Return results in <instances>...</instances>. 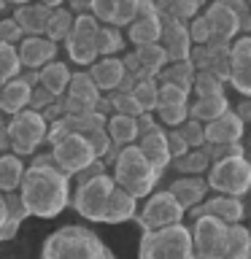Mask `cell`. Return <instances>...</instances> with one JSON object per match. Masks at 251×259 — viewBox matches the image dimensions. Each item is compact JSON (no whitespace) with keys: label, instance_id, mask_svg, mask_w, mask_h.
Here are the masks:
<instances>
[{"label":"cell","instance_id":"6da1fadb","mask_svg":"<svg viewBox=\"0 0 251 259\" xmlns=\"http://www.w3.org/2000/svg\"><path fill=\"white\" fill-rule=\"evenodd\" d=\"M16 194L27 216L54 219L70 202V178L54 165H27Z\"/></svg>","mask_w":251,"mask_h":259},{"label":"cell","instance_id":"7a4b0ae2","mask_svg":"<svg viewBox=\"0 0 251 259\" xmlns=\"http://www.w3.org/2000/svg\"><path fill=\"white\" fill-rule=\"evenodd\" d=\"M194 259H251V235L243 224H224L214 216L189 219Z\"/></svg>","mask_w":251,"mask_h":259},{"label":"cell","instance_id":"3957f363","mask_svg":"<svg viewBox=\"0 0 251 259\" xmlns=\"http://www.w3.org/2000/svg\"><path fill=\"white\" fill-rule=\"evenodd\" d=\"M40 259H116L100 235L81 224L54 230L40 246Z\"/></svg>","mask_w":251,"mask_h":259},{"label":"cell","instance_id":"277c9868","mask_svg":"<svg viewBox=\"0 0 251 259\" xmlns=\"http://www.w3.org/2000/svg\"><path fill=\"white\" fill-rule=\"evenodd\" d=\"M108 176H111L113 186L133 194L135 200H146L151 192H157V181H159L157 170L149 165V159L143 157L135 143L119 149Z\"/></svg>","mask_w":251,"mask_h":259},{"label":"cell","instance_id":"5b68a950","mask_svg":"<svg viewBox=\"0 0 251 259\" xmlns=\"http://www.w3.org/2000/svg\"><path fill=\"white\" fill-rule=\"evenodd\" d=\"M138 259H194L192 235L186 224L143 232L138 243Z\"/></svg>","mask_w":251,"mask_h":259},{"label":"cell","instance_id":"8992f818","mask_svg":"<svg viewBox=\"0 0 251 259\" xmlns=\"http://www.w3.org/2000/svg\"><path fill=\"white\" fill-rule=\"evenodd\" d=\"M202 178H205V186L211 192L222 194V197L243 200V194L251 186V165L246 157H230V159L214 162Z\"/></svg>","mask_w":251,"mask_h":259},{"label":"cell","instance_id":"52a82bcc","mask_svg":"<svg viewBox=\"0 0 251 259\" xmlns=\"http://www.w3.org/2000/svg\"><path fill=\"white\" fill-rule=\"evenodd\" d=\"M6 133H8V143H11V154L24 159V157H32L46 143V121L40 119V113L24 108L6 121Z\"/></svg>","mask_w":251,"mask_h":259},{"label":"cell","instance_id":"ba28073f","mask_svg":"<svg viewBox=\"0 0 251 259\" xmlns=\"http://www.w3.org/2000/svg\"><path fill=\"white\" fill-rule=\"evenodd\" d=\"M184 219H186L184 208L162 189V192H151L143 200V205L135 210L133 222L141 227V232H154V230H165V227H173V224H184Z\"/></svg>","mask_w":251,"mask_h":259},{"label":"cell","instance_id":"9c48e42d","mask_svg":"<svg viewBox=\"0 0 251 259\" xmlns=\"http://www.w3.org/2000/svg\"><path fill=\"white\" fill-rule=\"evenodd\" d=\"M111 189H113V181H111L108 173L89 178V181L78 184V186H70V202L68 205H73V210H76L78 216H84L87 222H103Z\"/></svg>","mask_w":251,"mask_h":259},{"label":"cell","instance_id":"30bf717a","mask_svg":"<svg viewBox=\"0 0 251 259\" xmlns=\"http://www.w3.org/2000/svg\"><path fill=\"white\" fill-rule=\"evenodd\" d=\"M97 30H100V22H97L92 14L73 16L70 32H68V38L62 40L65 49H68L70 62L87 65V68H89V65L97 60V52H95V35H97Z\"/></svg>","mask_w":251,"mask_h":259},{"label":"cell","instance_id":"8fae6325","mask_svg":"<svg viewBox=\"0 0 251 259\" xmlns=\"http://www.w3.org/2000/svg\"><path fill=\"white\" fill-rule=\"evenodd\" d=\"M95 159L97 157H95L92 146L87 143L84 135H70V138H65V141H60L57 146H52L54 167L60 170V173H65L68 178H73L76 173H81L84 167H89Z\"/></svg>","mask_w":251,"mask_h":259},{"label":"cell","instance_id":"7c38bea8","mask_svg":"<svg viewBox=\"0 0 251 259\" xmlns=\"http://www.w3.org/2000/svg\"><path fill=\"white\" fill-rule=\"evenodd\" d=\"M100 100V92L92 84L87 70L70 73L68 89L62 95V105H65V116H81V113L95 111V103Z\"/></svg>","mask_w":251,"mask_h":259},{"label":"cell","instance_id":"4fadbf2b","mask_svg":"<svg viewBox=\"0 0 251 259\" xmlns=\"http://www.w3.org/2000/svg\"><path fill=\"white\" fill-rule=\"evenodd\" d=\"M227 65H230V78H227V84L235 87L238 95L248 97L251 95V38L248 35H238L230 44Z\"/></svg>","mask_w":251,"mask_h":259},{"label":"cell","instance_id":"5bb4252c","mask_svg":"<svg viewBox=\"0 0 251 259\" xmlns=\"http://www.w3.org/2000/svg\"><path fill=\"white\" fill-rule=\"evenodd\" d=\"M159 27H162V14L157 11V6L151 0H141L135 19L127 24V38L133 46H146V44H157L159 40Z\"/></svg>","mask_w":251,"mask_h":259},{"label":"cell","instance_id":"9a60e30c","mask_svg":"<svg viewBox=\"0 0 251 259\" xmlns=\"http://www.w3.org/2000/svg\"><path fill=\"white\" fill-rule=\"evenodd\" d=\"M202 16H205V22L211 27V44L208 46H230L240 35V24L235 19V14L224 3H219V0H211Z\"/></svg>","mask_w":251,"mask_h":259},{"label":"cell","instance_id":"2e32d148","mask_svg":"<svg viewBox=\"0 0 251 259\" xmlns=\"http://www.w3.org/2000/svg\"><path fill=\"white\" fill-rule=\"evenodd\" d=\"M168 62H178V60H189L192 52V40H189V30L184 22H176L170 16H162V27H159V40Z\"/></svg>","mask_w":251,"mask_h":259},{"label":"cell","instance_id":"e0dca14e","mask_svg":"<svg viewBox=\"0 0 251 259\" xmlns=\"http://www.w3.org/2000/svg\"><path fill=\"white\" fill-rule=\"evenodd\" d=\"M16 57H19V65L22 70H40L44 65L54 62L57 60V44L46 40L44 35H30V38H22L16 44Z\"/></svg>","mask_w":251,"mask_h":259},{"label":"cell","instance_id":"ac0fdd59","mask_svg":"<svg viewBox=\"0 0 251 259\" xmlns=\"http://www.w3.org/2000/svg\"><path fill=\"white\" fill-rule=\"evenodd\" d=\"M186 219H194V216H214L224 224H243V200H235V197H222V194H214V197H205L197 208L186 210Z\"/></svg>","mask_w":251,"mask_h":259},{"label":"cell","instance_id":"d6986e66","mask_svg":"<svg viewBox=\"0 0 251 259\" xmlns=\"http://www.w3.org/2000/svg\"><path fill=\"white\" fill-rule=\"evenodd\" d=\"M165 192L184 208V213L192 208H197L200 202L208 197V186H205V178L202 176H181V178H176V181H170V186Z\"/></svg>","mask_w":251,"mask_h":259},{"label":"cell","instance_id":"ffe728a7","mask_svg":"<svg viewBox=\"0 0 251 259\" xmlns=\"http://www.w3.org/2000/svg\"><path fill=\"white\" fill-rule=\"evenodd\" d=\"M243 121L232 113V108L222 113L219 119L202 124V135H205V143H214V146H224V143H240L243 141Z\"/></svg>","mask_w":251,"mask_h":259},{"label":"cell","instance_id":"44dd1931","mask_svg":"<svg viewBox=\"0 0 251 259\" xmlns=\"http://www.w3.org/2000/svg\"><path fill=\"white\" fill-rule=\"evenodd\" d=\"M135 146L141 149V154L149 159V165L157 170V176L162 178V173L170 167V154H168V146H165V127H154L151 133L141 135L135 141Z\"/></svg>","mask_w":251,"mask_h":259},{"label":"cell","instance_id":"7402d4cb","mask_svg":"<svg viewBox=\"0 0 251 259\" xmlns=\"http://www.w3.org/2000/svg\"><path fill=\"white\" fill-rule=\"evenodd\" d=\"M89 78L92 84L97 87L100 95H111L116 92L119 84H121V76H124V68H121V60L119 57H103V60H95L89 65Z\"/></svg>","mask_w":251,"mask_h":259},{"label":"cell","instance_id":"603a6c76","mask_svg":"<svg viewBox=\"0 0 251 259\" xmlns=\"http://www.w3.org/2000/svg\"><path fill=\"white\" fill-rule=\"evenodd\" d=\"M49 8H44L40 3H27V6H16L14 8V16L11 19L16 22V27L22 30L24 38L30 35H44V27H46V19H49Z\"/></svg>","mask_w":251,"mask_h":259},{"label":"cell","instance_id":"cb8c5ba5","mask_svg":"<svg viewBox=\"0 0 251 259\" xmlns=\"http://www.w3.org/2000/svg\"><path fill=\"white\" fill-rule=\"evenodd\" d=\"M135 210H138V200L133 197V194H127L124 189L113 186V189H111V197H108V205H105L103 224L133 222V219H135Z\"/></svg>","mask_w":251,"mask_h":259},{"label":"cell","instance_id":"d4e9b609","mask_svg":"<svg viewBox=\"0 0 251 259\" xmlns=\"http://www.w3.org/2000/svg\"><path fill=\"white\" fill-rule=\"evenodd\" d=\"M27 103H30V87L19 76L0 84V113L3 116H14V113L24 111Z\"/></svg>","mask_w":251,"mask_h":259},{"label":"cell","instance_id":"484cf974","mask_svg":"<svg viewBox=\"0 0 251 259\" xmlns=\"http://www.w3.org/2000/svg\"><path fill=\"white\" fill-rule=\"evenodd\" d=\"M68 81H70V68L60 60L49 62L38 70V87H44L52 97H62L65 89H68Z\"/></svg>","mask_w":251,"mask_h":259},{"label":"cell","instance_id":"4316f807","mask_svg":"<svg viewBox=\"0 0 251 259\" xmlns=\"http://www.w3.org/2000/svg\"><path fill=\"white\" fill-rule=\"evenodd\" d=\"M227 111H230V100H227V95H219V97H194V100H189V119L200 121V124H208V121L219 119Z\"/></svg>","mask_w":251,"mask_h":259},{"label":"cell","instance_id":"83f0119b","mask_svg":"<svg viewBox=\"0 0 251 259\" xmlns=\"http://www.w3.org/2000/svg\"><path fill=\"white\" fill-rule=\"evenodd\" d=\"M105 135H108L111 146H116V149L133 146V143L138 141L135 119H130V116H119V113H113V116L105 119Z\"/></svg>","mask_w":251,"mask_h":259},{"label":"cell","instance_id":"f1b7e54d","mask_svg":"<svg viewBox=\"0 0 251 259\" xmlns=\"http://www.w3.org/2000/svg\"><path fill=\"white\" fill-rule=\"evenodd\" d=\"M133 54H135L138 65H141L143 76H149V78H154V81H157V76L162 73V68L168 65V57H165V52H162V46H159V44L135 46V49H133Z\"/></svg>","mask_w":251,"mask_h":259},{"label":"cell","instance_id":"f546056e","mask_svg":"<svg viewBox=\"0 0 251 259\" xmlns=\"http://www.w3.org/2000/svg\"><path fill=\"white\" fill-rule=\"evenodd\" d=\"M127 40H124V32L119 27H111V24H100V30H97L95 35V52H97V60H103V57H116L124 52Z\"/></svg>","mask_w":251,"mask_h":259},{"label":"cell","instance_id":"4dcf8cb0","mask_svg":"<svg viewBox=\"0 0 251 259\" xmlns=\"http://www.w3.org/2000/svg\"><path fill=\"white\" fill-rule=\"evenodd\" d=\"M159 84H173L178 89H186L192 92V81H194V68L189 60H178V62H168L162 73L157 76Z\"/></svg>","mask_w":251,"mask_h":259},{"label":"cell","instance_id":"1f68e13d","mask_svg":"<svg viewBox=\"0 0 251 259\" xmlns=\"http://www.w3.org/2000/svg\"><path fill=\"white\" fill-rule=\"evenodd\" d=\"M24 159L14 157V154H0V192H16L24 173Z\"/></svg>","mask_w":251,"mask_h":259},{"label":"cell","instance_id":"d6a6232c","mask_svg":"<svg viewBox=\"0 0 251 259\" xmlns=\"http://www.w3.org/2000/svg\"><path fill=\"white\" fill-rule=\"evenodd\" d=\"M70 24H73V14L68 11V8H65V6H62V8H54V11L49 14V19H46L44 38L60 46L62 40L68 38V32H70Z\"/></svg>","mask_w":251,"mask_h":259},{"label":"cell","instance_id":"836d02e7","mask_svg":"<svg viewBox=\"0 0 251 259\" xmlns=\"http://www.w3.org/2000/svg\"><path fill=\"white\" fill-rule=\"evenodd\" d=\"M170 165H173L181 176H205L208 167H211V162L205 159L202 149H192V151H186L184 157L173 159Z\"/></svg>","mask_w":251,"mask_h":259},{"label":"cell","instance_id":"e575fe53","mask_svg":"<svg viewBox=\"0 0 251 259\" xmlns=\"http://www.w3.org/2000/svg\"><path fill=\"white\" fill-rule=\"evenodd\" d=\"M70 135H78V119L76 116H62L57 121H49L46 124V143L49 146H57L60 141Z\"/></svg>","mask_w":251,"mask_h":259},{"label":"cell","instance_id":"d590c367","mask_svg":"<svg viewBox=\"0 0 251 259\" xmlns=\"http://www.w3.org/2000/svg\"><path fill=\"white\" fill-rule=\"evenodd\" d=\"M133 100L138 103V108L143 113H154V105H157V81L154 78H143L133 87Z\"/></svg>","mask_w":251,"mask_h":259},{"label":"cell","instance_id":"8d00e7d4","mask_svg":"<svg viewBox=\"0 0 251 259\" xmlns=\"http://www.w3.org/2000/svg\"><path fill=\"white\" fill-rule=\"evenodd\" d=\"M19 73H22V65H19V57H16V46L0 44V84L16 78Z\"/></svg>","mask_w":251,"mask_h":259},{"label":"cell","instance_id":"74e56055","mask_svg":"<svg viewBox=\"0 0 251 259\" xmlns=\"http://www.w3.org/2000/svg\"><path fill=\"white\" fill-rule=\"evenodd\" d=\"M154 119L159 127L176 130L178 124H184L189 119V105H165V108H154Z\"/></svg>","mask_w":251,"mask_h":259},{"label":"cell","instance_id":"f35d334b","mask_svg":"<svg viewBox=\"0 0 251 259\" xmlns=\"http://www.w3.org/2000/svg\"><path fill=\"white\" fill-rule=\"evenodd\" d=\"M189 95L186 89H178L173 84H159L157 81V105L154 108H165V105H189Z\"/></svg>","mask_w":251,"mask_h":259},{"label":"cell","instance_id":"ab89813d","mask_svg":"<svg viewBox=\"0 0 251 259\" xmlns=\"http://www.w3.org/2000/svg\"><path fill=\"white\" fill-rule=\"evenodd\" d=\"M192 92L197 97H219V95H224V84L216 76H211V73H197L194 70Z\"/></svg>","mask_w":251,"mask_h":259},{"label":"cell","instance_id":"60d3db41","mask_svg":"<svg viewBox=\"0 0 251 259\" xmlns=\"http://www.w3.org/2000/svg\"><path fill=\"white\" fill-rule=\"evenodd\" d=\"M202 154H205V159L211 165H214V162H222V159H230V157H246L243 143H224V146L202 143Z\"/></svg>","mask_w":251,"mask_h":259},{"label":"cell","instance_id":"b9f144b4","mask_svg":"<svg viewBox=\"0 0 251 259\" xmlns=\"http://www.w3.org/2000/svg\"><path fill=\"white\" fill-rule=\"evenodd\" d=\"M19 227H22V222H16V219L11 216V208H8L6 194L0 192V243L14 240L16 232H19Z\"/></svg>","mask_w":251,"mask_h":259},{"label":"cell","instance_id":"7bdbcfd3","mask_svg":"<svg viewBox=\"0 0 251 259\" xmlns=\"http://www.w3.org/2000/svg\"><path fill=\"white\" fill-rule=\"evenodd\" d=\"M108 100H111L113 113H119V116L135 119V116H141V113H143L141 108H138V103L133 100V95H130V92H111Z\"/></svg>","mask_w":251,"mask_h":259},{"label":"cell","instance_id":"ee69618b","mask_svg":"<svg viewBox=\"0 0 251 259\" xmlns=\"http://www.w3.org/2000/svg\"><path fill=\"white\" fill-rule=\"evenodd\" d=\"M119 3H121V0H89V14H92L100 24H111V27H113Z\"/></svg>","mask_w":251,"mask_h":259},{"label":"cell","instance_id":"f6af8a7d","mask_svg":"<svg viewBox=\"0 0 251 259\" xmlns=\"http://www.w3.org/2000/svg\"><path fill=\"white\" fill-rule=\"evenodd\" d=\"M178 135L186 141V146L189 149H202V143H205V135H202V124L194 119H186L184 124H178Z\"/></svg>","mask_w":251,"mask_h":259},{"label":"cell","instance_id":"bcb514c9","mask_svg":"<svg viewBox=\"0 0 251 259\" xmlns=\"http://www.w3.org/2000/svg\"><path fill=\"white\" fill-rule=\"evenodd\" d=\"M200 14V6L194 3V0H176L173 6H170V11L165 16H170V19H176V22H192L194 16Z\"/></svg>","mask_w":251,"mask_h":259},{"label":"cell","instance_id":"7dc6e473","mask_svg":"<svg viewBox=\"0 0 251 259\" xmlns=\"http://www.w3.org/2000/svg\"><path fill=\"white\" fill-rule=\"evenodd\" d=\"M165 146H168V154H170V162L184 157L186 151H192L189 146H186V141L181 135H178V130H165Z\"/></svg>","mask_w":251,"mask_h":259},{"label":"cell","instance_id":"c3c4849f","mask_svg":"<svg viewBox=\"0 0 251 259\" xmlns=\"http://www.w3.org/2000/svg\"><path fill=\"white\" fill-rule=\"evenodd\" d=\"M138 6H141V0H121L119 8H116V19H113V27H119V30L127 27V24L135 19Z\"/></svg>","mask_w":251,"mask_h":259},{"label":"cell","instance_id":"681fc988","mask_svg":"<svg viewBox=\"0 0 251 259\" xmlns=\"http://www.w3.org/2000/svg\"><path fill=\"white\" fill-rule=\"evenodd\" d=\"M22 30L16 27V22L11 16H6V19H0V44H8V46H16L22 40Z\"/></svg>","mask_w":251,"mask_h":259},{"label":"cell","instance_id":"f907efd6","mask_svg":"<svg viewBox=\"0 0 251 259\" xmlns=\"http://www.w3.org/2000/svg\"><path fill=\"white\" fill-rule=\"evenodd\" d=\"M54 100H57V97H52L44 87H32V89H30V103H27V108L35 111V113H40L46 105H52Z\"/></svg>","mask_w":251,"mask_h":259},{"label":"cell","instance_id":"816d5d0a","mask_svg":"<svg viewBox=\"0 0 251 259\" xmlns=\"http://www.w3.org/2000/svg\"><path fill=\"white\" fill-rule=\"evenodd\" d=\"M103 173H108V170H105V165H103L100 159H95V162H92V165H89V167H84V170H81V173H76V176H73L70 186H78V184L89 181V178H97V176H103Z\"/></svg>","mask_w":251,"mask_h":259},{"label":"cell","instance_id":"f5cc1de1","mask_svg":"<svg viewBox=\"0 0 251 259\" xmlns=\"http://www.w3.org/2000/svg\"><path fill=\"white\" fill-rule=\"evenodd\" d=\"M62 116H65V105H62V97H57V100H54L52 105H46V108L40 111V119H44L46 124H49V121H57V119H62Z\"/></svg>","mask_w":251,"mask_h":259},{"label":"cell","instance_id":"db71d44e","mask_svg":"<svg viewBox=\"0 0 251 259\" xmlns=\"http://www.w3.org/2000/svg\"><path fill=\"white\" fill-rule=\"evenodd\" d=\"M157 127V119H154V113H141V116H135V130H138V138L151 133V130Z\"/></svg>","mask_w":251,"mask_h":259},{"label":"cell","instance_id":"11a10c76","mask_svg":"<svg viewBox=\"0 0 251 259\" xmlns=\"http://www.w3.org/2000/svg\"><path fill=\"white\" fill-rule=\"evenodd\" d=\"M232 113H235V116H238V119L243 121V124H246L248 116H251V103H248V100H243V103L238 105V111H232Z\"/></svg>","mask_w":251,"mask_h":259},{"label":"cell","instance_id":"9f6ffc18","mask_svg":"<svg viewBox=\"0 0 251 259\" xmlns=\"http://www.w3.org/2000/svg\"><path fill=\"white\" fill-rule=\"evenodd\" d=\"M0 154H11V143H8V133H6V124L0 127Z\"/></svg>","mask_w":251,"mask_h":259},{"label":"cell","instance_id":"6f0895ef","mask_svg":"<svg viewBox=\"0 0 251 259\" xmlns=\"http://www.w3.org/2000/svg\"><path fill=\"white\" fill-rule=\"evenodd\" d=\"M151 3H154V6H157V11H159L162 16H165V14L170 11V6H173V3H176V0H151Z\"/></svg>","mask_w":251,"mask_h":259},{"label":"cell","instance_id":"680465c9","mask_svg":"<svg viewBox=\"0 0 251 259\" xmlns=\"http://www.w3.org/2000/svg\"><path fill=\"white\" fill-rule=\"evenodd\" d=\"M35 3H40L44 8H49V11H54V8H62L65 0H35Z\"/></svg>","mask_w":251,"mask_h":259},{"label":"cell","instance_id":"91938a15","mask_svg":"<svg viewBox=\"0 0 251 259\" xmlns=\"http://www.w3.org/2000/svg\"><path fill=\"white\" fill-rule=\"evenodd\" d=\"M6 3H14V8H16V6H27V3H32V0H6Z\"/></svg>","mask_w":251,"mask_h":259},{"label":"cell","instance_id":"94428289","mask_svg":"<svg viewBox=\"0 0 251 259\" xmlns=\"http://www.w3.org/2000/svg\"><path fill=\"white\" fill-rule=\"evenodd\" d=\"M6 8H8V3H6V0H0V14H3Z\"/></svg>","mask_w":251,"mask_h":259},{"label":"cell","instance_id":"6125c7cd","mask_svg":"<svg viewBox=\"0 0 251 259\" xmlns=\"http://www.w3.org/2000/svg\"><path fill=\"white\" fill-rule=\"evenodd\" d=\"M6 124V116H3V113H0V127H3Z\"/></svg>","mask_w":251,"mask_h":259},{"label":"cell","instance_id":"be15d7a7","mask_svg":"<svg viewBox=\"0 0 251 259\" xmlns=\"http://www.w3.org/2000/svg\"><path fill=\"white\" fill-rule=\"evenodd\" d=\"M194 3H197V6L202 8V3H208V0H194Z\"/></svg>","mask_w":251,"mask_h":259}]
</instances>
